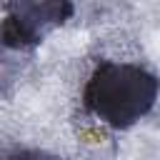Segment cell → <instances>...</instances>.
<instances>
[{
    "mask_svg": "<svg viewBox=\"0 0 160 160\" xmlns=\"http://www.w3.org/2000/svg\"><path fill=\"white\" fill-rule=\"evenodd\" d=\"M0 160H58L55 155H48L42 150H12V152H5Z\"/></svg>",
    "mask_w": 160,
    "mask_h": 160,
    "instance_id": "3",
    "label": "cell"
},
{
    "mask_svg": "<svg viewBox=\"0 0 160 160\" xmlns=\"http://www.w3.org/2000/svg\"><path fill=\"white\" fill-rule=\"evenodd\" d=\"M160 92V80L132 62L102 60L90 72L82 88V105L100 122L125 130L142 120Z\"/></svg>",
    "mask_w": 160,
    "mask_h": 160,
    "instance_id": "1",
    "label": "cell"
},
{
    "mask_svg": "<svg viewBox=\"0 0 160 160\" xmlns=\"http://www.w3.org/2000/svg\"><path fill=\"white\" fill-rule=\"evenodd\" d=\"M72 0H8L0 25V45L32 48L72 15Z\"/></svg>",
    "mask_w": 160,
    "mask_h": 160,
    "instance_id": "2",
    "label": "cell"
}]
</instances>
